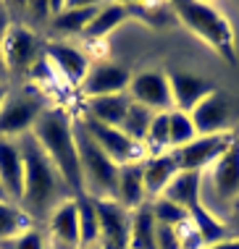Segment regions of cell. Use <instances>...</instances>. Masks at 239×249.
<instances>
[{
  "mask_svg": "<svg viewBox=\"0 0 239 249\" xmlns=\"http://www.w3.org/2000/svg\"><path fill=\"white\" fill-rule=\"evenodd\" d=\"M95 210H98V220H100V247L129 249L132 213L126 207H121L116 199H95Z\"/></svg>",
  "mask_w": 239,
  "mask_h": 249,
  "instance_id": "obj_13",
  "label": "cell"
},
{
  "mask_svg": "<svg viewBox=\"0 0 239 249\" xmlns=\"http://www.w3.org/2000/svg\"><path fill=\"white\" fill-rule=\"evenodd\" d=\"M0 189L13 205L24 197V158L19 139L0 137Z\"/></svg>",
  "mask_w": 239,
  "mask_h": 249,
  "instance_id": "obj_15",
  "label": "cell"
},
{
  "mask_svg": "<svg viewBox=\"0 0 239 249\" xmlns=\"http://www.w3.org/2000/svg\"><path fill=\"white\" fill-rule=\"evenodd\" d=\"M116 202H119L121 207H126L129 213H134L137 207H142V205L147 202L142 163L121 165V171H119V184H116Z\"/></svg>",
  "mask_w": 239,
  "mask_h": 249,
  "instance_id": "obj_20",
  "label": "cell"
},
{
  "mask_svg": "<svg viewBox=\"0 0 239 249\" xmlns=\"http://www.w3.org/2000/svg\"><path fill=\"white\" fill-rule=\"evenodd\" d=\"M74 131H77V147H79V163L81 176H84V192L95 199H116V184H119L121 168L100 150V144L87 134L84 124L74 118Z\"/></svg>",
  "mask_w": 239,
  "mask_h": 249,
  "instance_id": "obj_4",
  "label": "cell"
},
{
  "mask_svg": "<svg viewBox=\"0 0 239 249\" xmlns=\"http://www.w3.org/2000/svg\"><path fill=\"white\" fill-rule=\"evenodd\" d=\"M92 249H102V247H100V244H98V247H92Z\"/></svg>",
  "mask_w": 239,
  "mask_h": 249,
  "instance_id": "obj_40",
  "label": "cell"
},
{
  "mask_svg": "<svg viewBox=\"0 0 239 249\" xmlns=\"http://www.w3.org/2000/svg\"><path fill=\"white\" fill-rule=\"evenodd\" d=\"M237 142L234 131H223V134H210V137H197L195 142L179 147V150H171L179 163V171H197L205 173L210 165Z\"/></svg>",
  "mask_w": 239,
  "mask_h": 249,
  "instance_id": "obj_9",
  "label": "cell"
},
{
  "mask_svg": "<svg viewBox=\"0 0 239 249\" xmlns=\"http://www.w3.org/2000/svg\"><path fill=\"white\" fill-rule=\"evenodd\" d=\"M19 147H21L24 158V197L19 202V207L32 220L47 218L60 202L74 199V194L66 186V181L60 178L58 168L50 163V158L34 139V134L19 137Z\"/></svg>",
  "mask_w": 239,
  "mask_h": 249,
  "instance_id": "obj_1",
  "label": "cell"
},
{
  "mask_svg": "<svg viewBox=\"0 0 239 249\" xmlns=\"http://www.w3.org/2000/svg\"><path fill=\"white\" fill-rule=\"evenodd\" d=\"M226 226H229V233L231 236H239V199L229 207V215H226Z\"/></svg>",
  "mask_w": 239,
  "mask_h": 249,
  "instance_id": "obj_35",
  "label": "cell"
},
{
  "mask_svg": "<svg viewBox=\"0 0 239 249\" xmlns=\"http://www.w3.org/2000/svg\"><path fill=\"white\" fill-rule=\"evenodd\" d=\"M142 173H145V194L147 202L163 197V192L168 189V184L174 181V176L179 173V163H176L174 152H163L153 155L142 163Z\"/></svg>",
  "mask_w": 239,
  "mask_h": 249,
  "instance_id": "obj_18",
  "label": "cell"
},
{
  "mask_svg": "<svg viewBox=\"0 0 239 249\" xmlns=\"http://www.w3.org/2000/svg\"><path fill=\"white\" fill-rule=\"evenodd\" d=\"M47 100L45 92L37 84L24 87L16 95H8L3 110H0V137L19 139L24 134H32L34 124L40 121V116L47 110Z\"/></svg>",
  "mask_w": 239,
  "mask_h": 249,
  "instance_id": "obj_6",
  "label": "cell"
},
{
  "mask_svg": "<svg viewBox=\"0 0 239 249\" xmlns=\"http://www.w3.org/2000/svg\"><path fill=\"white\" fill-rule=\"evenodd\" d=\"M168 84H171V97H174V110L184 113H192L200 100H205L213 89H218L210 79H205L202 73L195 71H171Z\"/></svg>",
  "mask_w": 239,
  "mask_h": 249,
  "instance_id": "obj_16",
  "label": "cell"
},
{
  "mask_svg": "<svg viewBox=\"0 0 239 249\" xmlns=\"http://www.w3.org/2000/svg\"><path fill=\"white\" fill-rule=\"evenodd\" d=\"M163 197L176 202L187 213H192L195 207L202 205V173L197 171H179L174 181L168 184V189L163 192Z\"/></svg>",
  "mask_w": 239,
  "mask_h": 249,
  "instance_id": "obj_21",
  "label": "cell"
},
{
  "mask_svg": "<svg viewBox=\"0 0 239 249\" xmlns=\"http://www.w3.org/2000/svg\"><path fill=\"white\" fill-rule=\"evenodd\" d=\"M189 220H192V226L197 228V233L202 236L205 247L218 244V241H223V239H229V236H231V233H229V226H226V220L218 218L216 213H210L205 205L195 207V210L189 213Z\"/></svg>",
  "mask_w": 239,
  "mask_h": 249,
  "instance_id": "obj_26",
  "label": "cell"
},
{
  "mask_svg": "<svg viewBox=\"0 0 239 249\" xmlns=\"http://www.w3.org/2000/svg\"><path fill=\"white\" fill-rule=\"evenodd\" d=\"M11 13H8V5H3L0 3V42L5 39V35H8V29H11Z\"/></svg>",
  "mask_w": 239,
  "mask_h": 249,
  "instance_id": "obj_36",
  "label": "cell"
},
{
  "mask_svg": "<svg viewBox=\"0 0 239 249\" xmlns=\"http://www.w3.org/2000/svg\"><path fill=\"white\" fill-rule=\"evenodd\" d=\"M77 202V215H79V249H92L100 244V220L95 210V199L90 194L74 197Z\"/></svg>",
  "mask_w": 239,
  "mask_h": 249,
  "instance_id": "obj_25",
  "label": "cell"
},
{
  "mask_svg": "<svg viewBox=\"0 0 239 249\" xmlns=\"http://www.w3.org/2000/svg\"><path fill=\"white\" fill-rule=\"evenodd\" d=\"M11 249H47V239L40 228H26L24 233H19L16 239L11 241Z\"/></svg>",
  "mask_w": 239,
  "mask_h": 249,
  "instance_id": "obj_32",
  "label": "cell"
},
{
  "mask_svg": "<svg viewBox=\"0 0 239 249\" xmlns=\"http://www.w3.org/2000/svg\"><path fill=\"white\" fill-rule=\"evenodd\" d=\"M197 139V129L192 124V116L184 110H168V147L179 150Z\"/></svg>",
  "mask_w": 239,
  "mask_h": 249,
  "instance_id": "obj_29",
  "label": "cell"
},
{
  "mask_svg": "<svg viewBox=\"0 0 239 249\" xmlns=\"http://www.w3.org/2000/svg\"><path fill=\"white\" fill-rule=\"evenodd\" d=\"M47 228L58 249H79V215L77 202L66 199L47 215Z\"/></svg>",
  "mask_w": 239,
  "mask_h": 249,
  "instance_id": "obj_17",
  "label": "cell"
},
{
  "mask_svg": "<svg viewBox=\"0 0 239 249\" xmlns=\"http://www.w3.org/2000/svg\"><path fill=\"white\" fill-rule=\"evenodd\" d=\"M239 199V139L202 173V205L218 215L223 207V220L229 207Z\"/></svg>",
  "mask_w": 239,
  "mask_h": 249,
  "instance_id": "obj_5",
  "label": "cell"
},
{
  "mask_svg": "<svg viewBox=\"0 0 239 249\" xmlns=\"http://www.w3.org/2000/svg\"><path fill=\"white\" fill-rule=\"evenodd\" d=\"M129 105H132V97H129V92H124V95L90 97V100H84V118L121 129V124H124V118H126Z\"/></svg>",
  "mask_w": 239,
  "mask_h": 249,
  "instance_id": "obj_19",
  "label": "cell"
},
{
  "mask_svg": "<svg viewBox=\"0 0 239 249\" xmlns=\"http://www.w3.org/2000/svg\"><path fill=\"white\" fill-rule=\"evenodd\" d=\"M45 58L50 60V66H53V71L58 73V79H63L68 87H81L87 71H90V66H92L87 50H81L71 42H47L45 45Z\"/></svg>",
  "mask_w": 239,
  "mask_h": 249,
  "instance_id": "obj_14",
  "label": "cell"
},
{
  "mask_svg": "<svg viewBox=\"0 0 239 249\" xmlns=\"http://www.w3.org/2000/svg\"><path fill=\"white\" fill-rule=\"evenodd\" d=\"M8 95H11V92H8V87H5V84H0V110H3V105H5V100H8Z\"/></svg>",
  "mask_w": 239,
  "mask_h": 249,
  "instance_id": "obj_39",
  "label": "cell"
},
{
  "mask_svg": "<svg viewBox=\"0 0 239 249\" xmlns=\"http://www.w3.org/2000/svg\"><path fill=\"white\" fill-rule=\"evenodd\" d=\"M158 249H181L176 228H171V226H158Z\"/></svg>",
  "mask_w": 239,
  "mask_h": 249,
  "instance_id": "obj_34",
  "label": "cell"
},
{
  "mask_svg": "<svg viewBox=\"0 0 239 249\" xmlns=\"http://www.w3.org/2000/svg\"><path fill=\"white\" fill-rule=\"evenodd\" d=\"M134 73L126 66L116 63V60H95L87 71L84 82H81V95L84 100L90 97H105V95H124L129 89Z\"/></svg>",
  "mask_w": 239,
  "mask_h": 249,
  "instance_id": "obj_12",
  "label": "cell"
},
{
  "mask_svg": "<svg viewBox=\"0 0 239 249\" xmlns=\"http://www.w3.org/2000/svg\"><path fill=\"white\" fill-rule=\"evenodd\" d=\"M98 8L100 3H66L63 11L50 18V29L63 32V35H84Z\"/></svg>",
  "mask_w": 239,
  "mask_h": 249,
  "instance_id": "obj_22",
  "label": "cell"
},
{
  "mask_svg": "<svg viewBox=\"0 0 239 249\" xmlns=\"http://www.w3.org/2000/svg\"><path fill=\"white\" fill-rule=\"evenodd\" d=\"M126 92H129V97H132L134 103L150 107L153 113L174 110V97H171L168 73H163L158 69H145V71L134 73Z\"/></svg>",
  "mask_w": 239,
  "mask_h": 249,
  "instance_id": "obj_11",
  "label": "cell"
},
{
  "mask_svg": "<svg viewBox=\"0 0 239 249\" xmlns=\"http://www.w3.org/2000/svg\"><path fill=\"white\" fill-rule=\"evenodd\" d=\"M176 233H179L181 249H205V241H202L200 233H197V228L192 226V220H184V223L176 228Z\"/></svg>",
  "mask_w": 239,
  "mask_h": 249,
  "instance_id": "obj_33",
  "label": "cell"
},
{
  "mask_svg": "<svg viewBox=\"0 0 239 249\" xmlns=\"http://www.w3.org/2000/svg\"><path fill=\"white\" fill-rule=\"evenodd\" d=\"M205 249H239V236H229V239L218 241V244H210Z\"/></svg>",
  "mask_w": 239,
  "mask_h": 249,
  "instance_id": "obj_37",
  "label": "cell"
},
{
  "mask_svg": "<svg viewBox=\"0 0 239 249\" xmlns=\"http://www.w3.org/2000/svg\"><path fill=\"white\" fill-rule=\"evenodd\" d=\"M129 18V8L124 3H105L100 5L98 13H95L92 24L87 26V32L81 37L90 39V42H98V39H105L111 32H116L121 24Z\"/></svg>",
  "mask_w": 239,
  "mask_h": 249,
  "instance_id": "obj_23",
  "label": "cell"
},
{
  "mask_svg": "<svg viewBox=\"0 0 239 249\" xmlns=\"http://www.w3.org/2000/svg\"><path fill=\"white\" fill-rule=\"evenodd\" d=\"M150 210H153V218L158 226H171V228H179L184 220H189V213L179 207L176 202H171L166 197H158L150 202Z\"/></svg>",
  "mask_w": 239,
  "mask_h": 249,
  "instance_id": "obj_31",
  "label": "cell"
},
{
  "mask_svg": "<svg viewBox=\"0 0 239 249\" xmlns=\"http://www.w3.org/2000/svg\"><path fill=\"white\" fill-rule=\"evenodd\" d=\"M153 118H155V113L150 110V107H145V105H139V103L132 100V105H129V110H126V118H124V124H121V131H124L129 139L145 144V137L150 131Z\"/></svg>",
  "mask_w": 239,
  "mask_h": 249,
  "instance_id": "obj_28",
  "label": "cell"
},
{
  "mask_svg": "<svg viewBox=\"0 0 239 249\" xmlns=\"http://www.w3.org/2000/svg\"><path fill=\"white\" fill-rule=\"evenodd\" d=\"M11 73H8V66H5V60H3V50H0V84H5V79H8Z\"/></svg>",
  "mask_w": 239,
  "mask_h": 249,
  "instance_id": "obj_38",
  "label": "cell"
},
{
  "mask_svg": "<svg viewBox=\"0 0 239 249\" xmlns=\"http://www.w3.org/2000/svg\"><path fill=\"white\" fill-rule=\"evenodd\" d=\"M34 139L50 158V163L58 168L60 178L71 189L74 197L84 192V176H81L79 163V147H77V131H74V116L60 105H50L34 124Z\"/></svg>",
  "mask_w": 239,
  "mask_h": 249,
  "instance_id": "obj_2",
  "label": "cell"
},
{
  "mask_svg": "<svg viewBox=\"0 0 239 249\" xmlns=\"http://www.w3.org/2000/svg\"><path fill=\"white\" fill-rule=\"evenodd\" d=\"M79 121L84 124L87 134H90L95 142L100 144V150L105 152L119 168H121V165H132V163H145V160H147L145 144L129 139L121 129H116V126H105V124H98V121H90V118H84V116H81Z\"/></svg>",
  "mask_w": 239,
  "mask_h": 249,
  "instance_id": "obj_7",
  "label": "cell"
},
{
  "mask_svg": "<svg viewBox=\"0 0 239 249\" xmlns=\"http://www.w3.org/2000/svg\"><path fill=\"white\" fill-rule=\"evenodd\" d=\"M189 116H192L197 137L231 131V124H234V100L223 89H213L208 97L195 105V110Z\"/></svg>",
  "mask_w": 239,
  "mask_h": 249,
  "instance_id": "obj_10",
  "label": "cell"
},
{
  "mask_svg": "<svg viewBox=\"0 0 239 249\" xmlns=\"http://www.w3.org/2000/svg\"><path fill=\"white\" fill-rule=\"evenodd\" d=\"M129 249H158V223L153 218L150 202L132 213V233H129Z\"/></svg>",
  "mask_w": 239,
  "mask_h": 249,
  "instance_id": "obj_24",
  "label": "cell"
},
{
  "mask_svg": "<svg viewBox=\"0 0 239 249\" xmlns=\"http://www.w3.org/2000/svg\"><path fill=\"white\" fill-rule=\"evenodd\" d=\"M3 60L8 66V73H29V69L45 55V45L29 26L13 24L5 39L0 42Z\"/></svg>",
  "mask_w": 239,
  "mask_h": 249,
  "instance_id": "obj_8",
  "label": "cell"
},
{
  "mask_svg": "<svg viewBox=\"0 0 239 249\" xmlns=\"http://www.w3.org/2000/svg\"><path fill=\"white\" fill-rule=\"evenodd\" d=\"M174 16L187 26L189 32L210 45L218 55L229 63H237V48H234V26L223 11L213 3H202V0H179L171 5Z\"/></svg>",
  "mask_w": 239,
  "mask_h": 249,
  "instance_id": "obj_3",
  "label": "cell"
},
{
  "mask_svg": "<svg viewBox=\"0 0 239 249\" xmlns=\"http://www.w3.org/2000/svg\"><path fill=\"white\" fill-rule=\"evenodd\" d=\"M145 150H147V158L171 152V147H168V110L155 113L153 124H150V131L145 137Z\"/></svg>",
  "mask_w": 239,
  "mask_h": 249,
  "instance_id": "obj_30",
  "label": "cell"
},
{
  "mask_svg": "<svg viewBox=\"0 0 239 249\" xmlns=\"http://www.w3.org/2000/svg\"><path fill=\"white\" fill-rule=\"evenodd\" d=\"M34 220L13 202H0V241H13L19 233L32 228Z\"/></svg>",
  "mask_w": 239,
  "mask_h": 249,
  "instance_id": "obj_27",
  "label": "cell"
}]
</instances>
